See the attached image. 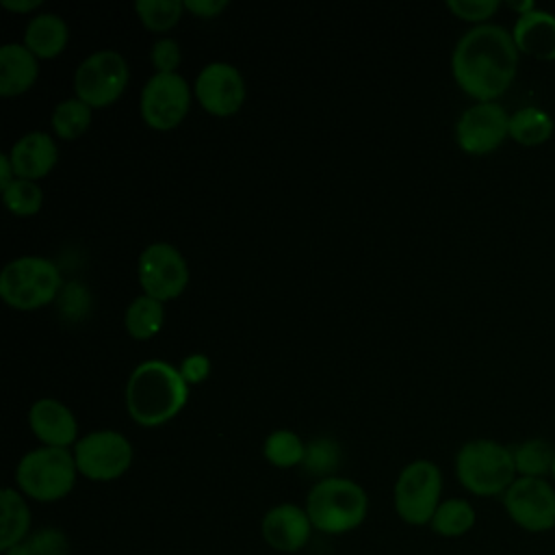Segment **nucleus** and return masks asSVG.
<instances>
[{
  "mask_svg": "<svg viewBox=\"0 0 555 555\" xmlns=\"http://www.w3.org/2000/svg\"><path fill=\"white\" fill-rule=\"evenodd\" d=\"M78 475L91 481H115L132 464L130 440L115 429H95L78 438L72 449Z\"/></svg>",
  "mask_w": 555,
  "mask_h": 555,
  "instance_id": "nucleus-10",
  "label": "nucleus"
},
{
  "mask_svg": "<svg viewBox=\"0 0 555 555\" xmlns=\"http://www.w3.org/2000/svg\"><path fill=\"white\" fill-rule=\"evenodd\" d=\"M514 455V466L518 477H542L548 479L553 457H555V447L546 438H527L518 444L512 447Z\"/></svg>",
  "mask_w": 555,
  "mask_h": 555,
  "instance_id": "nucleus-25",
  "label": "nucleus"
},
{
  "mask_svg": "<svg viewBox=\"0 0 555 555\" xmlns=\"http://www.w3.org/2000/svg\"><path fill=\"white\" fill-rule=\"evenodd\" d=\"M0 4L13 13H30V11L39 9L43 2L41 0H2Z\"/></svg>",
  "mask_w": 555,
  "mask_h": 555,
  "instance_id": "nucleus-36",
  "label": "nucleus"
},
{
  "mask_svg": "<svg viewBox=\"0 0 555 555\" xmlns=\"http://www.w3.org/2000/svg\"><path fill=\"white\" fill-rule=\"evenodd\" d=\"M312 529L306 509L295 503H278L267 509L260 520L262 540L278 553L301 551L308 544Z\"/></svg>",
  "mask_w": 555,
  "mask_h": 555,
  "instance_id": "nucleus-15",
  "label": "nucleus"
},
{
  "mask_svg": "<svg viewBox=\"0 0 555 555\" xmlns=\"http://www.w3.org/2000/svg\"><path fill=\"white\" fill-rule=\"evenodd\" d=\"M91 106L85 104L80 98H65L61 100L50 117L52 130L63 141H76L82 137L91 126Z\"/></svg>",
  "mask_w": 555,
  "mask_h": 555,
  "instance_id": "nucleus-26",
  "label": "nucleus"
},
{
  "mask_svg": "<svg viewBox=\"0 0 555 555\" xmlns=\"http://www.w3.org/2000/svg\"><path fill=\"white\" fill-rule=\"evenodd\" d=\"M69 41L67 22L56 13H37L24 30V46L37 59H56Z\"/></svg>",
  "mask_w": 555,
  "mask_h": 555,
  "instance_id": "nucleus-20",
  "label": "nucleus"
},
{
  "mask_svg": "<svg viewBox=\"0 0 555 555\" xmlns=\"http://www.w3.org/2000/svg\"><path fill=\"white\" fill-rule=\"evenodd\" d=\"M165 323V304L150 297H134L124 312V327L134 340H150L163 330Z\"/></svg>",
  "mask_w": 555,
  "mask_h": 555,
  "instance_id": "nucleus-24",
  "label": "nucleus"
},
{
  "mask_svg": "<svg viewBox=\"0 0 555 555\" xmlns=\"http://www.w3.org/2000/svg\"><path fill=\"white\" fill-rule=\"evenodd\" d=\"M507 518L525 533L555 529V483L542 477H516L501 496Z\"/></svg>",
  "mask_w": 555,
  "mask_h": 555,
  "instance_id": "nucleus-9",
  "label": "nucleus"
},
{
  "mask_svg": "<svg viewBox=\"0 0 555 555\" xmlns=\"http://www.w3.org/2000/svg\"><path fill=\"white\" fill-rule=\"evenodd\" d=\"M442 503V470L431 460H414L405 464L392 488V505L397 516L412 525H429L434 512Z\"/></svg>",
  "mask_w": 555,
  "mask_h": 555,
  "instance_id": "nucleus-7",
  "label": "nucleus"
},
{
  "mask_svg": "<svg viewBox=\"0 0 555 555\" xmlns=\"http://www.w3.org/2000/svg\"><path fill=\"white\" fill-rule=\"evenodd\" d=\"M509 139V113L499 102H475L455 121V141L470 156H486Z\"/></svg>",
  "mask_w": 555,
  "mask_h": 555,
  "instance_id": "nucleus-13",
  "label": "nucleus"
},
{
  "mask_svg": "<svg viewBox=\"0 0 555 555\" xmlns=\"http://www.w3.org/2000/svg\"><path fill=\"white\" fill-rule=\"evenodd\" d=\"M30 507L17 488H2L0 492V551L7 553L30 533Z\"/></svg>",
  "mask_w": 555,
  "mask_h": 555,
  "instance_id": "nucleus-21",
  "label": "nucleus"
},
{
  "mask_svg": "<svg viewBox=\"0 0 555 555\" xmlns=\"http://www.w3.org/2000/svg\"><path fill=\"white\" fill-rule=\"evenodd\" d=\"M134 13L139 15L141 24L147 30L167 33L180 22V17L184 13V2H180V0H137Z\"/></svg>",
  "mask_w": 555,
  "mask_h": 555,
  "instance_id": "nucleus-28",
  "label": "nucleus"
},
{
  "mask_svg": "<svg viewBox=\"0 0 555 555\" xmlns=\"http://www.w3.org/2000/svg\"><path fill=\"white\" fill-rule=\"evenodd\" d=\"M477 525V512L468 499H442L429 520V529L440 538H462Z\"/></svg>",
  "mask_w": 555,
  "mask_h": 555,
  "instance_id": "nucleus-23",
  "label": "nucleus"
},
{
  "mask_svg": "<svg viewBox=\"0 0 555 555\" xmlns=\"http://www.w3.org/2000/svg\"><path fill=\"white\" fill-rule=\"evenodd\" d=\"M126 410L141 427H158L180 414L189 399V384L165 360L137 364L126 382Z\"/></svg>",
  "mask_w": 555,
  "mask_h": 555,
  "instance_id": "nucleus-2",
  "label": "nucleus"
},
{
  "mask_svg": "<svg viewBox=\"0 0 555 555\" xmlns=\"http://www.w3.org/2000/svg\"><path fill=\"white\" fill-rule=\"evenodd\" d=\"M455 477L473 496H503L518 477L512 447L492 438L464 442L455 453Z\"/></svg>",
  "mask_w": 555,
  "mask_h": 555,
  "instance_id": "nucleus-4",
  "label": "nucleus"
},
{
  "mask_svg": "<svg viewBox=\"0 0 555 555\" xmlns=\"http://www.w3.org/2000/svg\"><path fill=\"white\" fill-rule=\"evenodd\" d=\"M555 132L551 113L540 106H520L509 113V139L522 147L544 145Z\"/></svg>",
  "mask_w": 555,
  "mask_h": 555,
  "instance_id": "nucleus-22",
  "label": "nucleus"
},
{
  "mask_svg": "<svg viewBox=\"0 0 555 555\" xmlns=\"http://www.w3.org/2000/svg\"><path fill=\"white\" fill-rule=\"evenodd\" d=\"M520 52L501 24L468 28L451 52L455 85L475 102H496L514 82Z\"/></svg>",
  "mask_w": 555,
  "mask_h": 555,
  "instance_id": "nucleus-1",
  "label": "nucleus"
},
{
  "mask_svg": "<svg viewBox=\"0 0 555 555\" xmlns=\"http://www.w3.org/2000/svg\"><path fill=\"white\" fill-rule=\"evenodd\" d=\"M505 7H507L509 11H514L516 17H518V15H525V13L533 11V9H535V2H533V0H518V2L509 0V2H505Z\"/></svg>",
  "mask_w": 555,
  "mask_h": 555,
  "instance_id": "nucleus-38",
  "label": "nucleus"
},
{
  "mask_svg": "<svg viewBox=\"0 0 555 555\" xmlns=\"http://www.w3.org/2000/svg\"><path fill=\"white\" fill-rule=\"evenodd\" d=\"M512 39L520 54L538 61H555V13L535 7L518 15L512 26Z\"/></svg>",
  "mask_w": 555,
  "mask_h": 555,
  "instance_id": "nucleus-18",
  "label": "nucleus"
},
{
  "mask_svg": "<svg viewBox=\"0 0 555 555\" xmlns=\"http://www.w3.org/2000/svg\"><path fill=\"white\" fill-rule=\"evenodd\" d=\"M76 477L74 453L59 447H37L24 453L15 466L17 490L37 503L65 499L74 490Z\"/></svg>",
  "mask_w": 555,
  "mask_h": 555,
  "instance_id": "nucleus-5",
  "label": "nucleus"
},
{
  "mask_svg": "<svg viewBox=\"0 0 555 555\" xmlns=\"http://www.w3.org/2000/svg\"><path fill=\"white\" fill-rule=\"evenodd\" d=\"M28 427L41 447L69 449L78 442V421L59 399L41 397L28 408Z\"/></svg>",
  "mask_w": 555,
  "mask_h": 555,
  "instance_id": "nucleus-16",
  "label": "nucleus"
},
{
  "mask_svg": "<svg viewBox=\"0 0 555 555\" xmlns=\"http://www.w3.org/2000/svg\"><path fill=\"white\" fill-rule=\"evenodd\" d=\"M457 20L470 22L473 26L488 24L490 17L501 9L499 0H447L444 4Z\"/></svg>",
  "mask_w": 555,
  "mask_h": 555,
  "instance_id": "nucleus-32",
  "label": "nucleus"
},
{
  "mask_svg": "<svg viewBox=\"0 0 555 555\" xmlns=\"http://www.w3.org/2000/svg\"><path fill=\"white\" fill-rule=\"evenodd\" d=\"M191 108V87L184 76L152 74L141 91L139 111L143 121L158 132L178 128Z\"/></svg>",
  "mask_w": 555,
  "mask_h": 555,
  "instance_id": "nucleus-12",
  "label": "nucleus"
},
{
  "mask_svg": "<svg viewBox=\"0 0 555 555\" xmlns=\"http://www.w3.org/2000/svg\"><path fill=\"white\" fill-rule=\"evenodd\" d=\"M4 555H69V538L56 527H41L30 531Z\"/></svg>",
  "mask_w": 555,
  "mask_h": 555,
  "instance_id": "nucleus-29",
  "label": "nucleus"
},
{
  "mask_svg": "<svg viewBox=\"0 0 555 555\" xmlns=\"http://www.w3.org/2000/svg\"><path fill=\"white\" fill-rule=\"evenodd\" d=\"M7 154L11 158L15 178L33 182L46 178L59 160V147L54 139L43 130H30L22 134Z\"/></svg>",
  "mask_w": 555,
  "mask_h": 555,
  "instance_id": "nucleus-17",
  "label": "nucleus"
},
{
  "mask_svg": "<svg viewBox=\"0 0 555 555\" xmlns=\"http://www.w3.org/2000/svg\"><path fill=\"white\" fill-rule=\"evenodd\" d=\"M63 291L61 269L43 256H17L0 273V297L15 310H37L52 304Z\"/></svg>",
  "mask_w": 555,
  "mask_h": 555,
  "instance_id": "nucleus-6",
  "label": "nucleus"
},
{
  "mask_svg": "<svg viewBox=\"0 0 555 555\" xmlns=\"http://www.w3.org/2000/svg\"><path fill=\"white\" fill-rule=\"evenodd\" d=\"M193 95L206 113L230 117L241 111L247 91L241 72L232 63L212 61L199 69L193 82Z\"/></svg>",
  "mask_w": 555,
  "mask_h": 555,
  "instance_id": "nucleus-14",
  "label": "nucleus"
},
{
  "mask_svg": "<svg viewBox=\"0 0 555 555\" xmlns=\"http://www.w3.org/2000/svg\"><path fill=\"white\" fill-rule=\"evenodd\" d=\"M13 180H15V171H13L9 154H0V191L7 189Z\"/></svg>",
  "mask_w": 555,
  "mask_h": 555,
  "instance_id": "nucleus-37",
  "label": "nucleus"
},
{
  "mask_svg": "<svg viewBox=\"0 0 555 555\" xmlns=\"http://www.w3.org/2000/svg\"><path fill=\"white\" fill-rule=\"evenodd\" d=\"M0 193H2V204L7 206V210L11 215H17V217L37 215L41 210V206H43V191L33 180L15 178Z\"/></svg>",
  "mask_w": 555,
  "mask_h": 555,
  "instance_id": "nucleus-30",
  "label": "nucleus"
},
{
  "mask_svg": "<svg viewBox=\"0 0 555 555\" xmlns=\"http://www.w3.org/2000/svg\"><path fill=\"white\" fill-rule=\"evenodd\" d=\"M340 462V447L332 438H314L306 444L304 468L317 477H332Z\"/></svg>",
  "mask_w": 555,
  "mask_h": 555,
  "instance_id": "nucleus-31",
  "label": "nucleus"
},
{
  "mask_svg": "<svg viewBox=\"0 0 555 555\" xmlns=\"http://www.w3.org/2000/svg\"><path fill=\"white\" fill-rule=\"evenodd\" d=\"M548 479L555 483V457H553V466H551V475H548Z\"/></svg>",
  "mask_w": 555,
  "mask_h": 555,
  "instance_id": "nucleus-39",
  "label": "nucleus"
},
{
  "mask_svg": "<svg viewBox=\"0 0 555 555\" xmlns=\"http://www.w3.org/2000/svg\"><path fill=\"white\" fill-rule=\"evenodd\" d=\"M304 509L317 531L325 535H343L364 522L369 514V494L358 481L332 475L312 483Z\"/></svg>",
  "mask_w": 555,
  "mask_h": 555,
  "instance_id": "nucleus-3",
  "label": "nucleus"
},
{
  "mask_svg": "<svg viewBox=\"0 0 555 555\" xmlns=\"http://www.w3.org/2000/svg\"><path fill=\"white\" fill-rule=\"evenodd\" d=\"M150 61H152V67L156 69V74H176V69L182 61L178 41L171 37H163V39L154 41L150 48Z\"/></svg>",
  "mask_w": 555,
  "mask_h": 555,
  "instance_id": "nucleus-33",
  "label": "nucleus"
},
{
  "mask_svg": "<svg viewBox=\"0 0 555 555\" xmlns=\"http://www.w3.org/2000/svg\"><path fill=\"white\" fill-rule=\"evenodd\" d=\"M228 9V0H184V11L199 20H212Z\"/></svg>",
  "mask_w": 555,
  "mask_h": 555,
  "instance_id": "nucleus-35",
  "label": "nucleus"
},
{
  "mask_svg": "<svg viewBox=\"0 0 555 555\" xmlns=\"http://www.w3.org/2000/svg\"><path fill=\"white\" fill-rule=\"evenodd\" d=\"M264 460L275 468L301 466L306 457V444L293 429H275L264 438Z\"/></svg>",
  "mask_w": 555,
  "mask_h": 555,
  "instance_id": "nucleus-27",
  "label": "nucleus"
},
{
  "mask_svg": "<svg viewBox=\"0 0 555 555\" xmlns=\"http://www.w3.org/2000/svg\"><path fill=\"white\" fill-rule=\"evenodd\" d=\"M178 371L189 386L202 384L210 375V358L204 353H191L180 362Z\"/></svg>",
  "mask_w": 555,
  "mask_h": 555,
  "instance_id": "nucleus-34",
  "label": "nucleus"
},
{
  "mask_svg": "<svg viewBox=\"0 0 555 555\" xmlns=\"http://www.w3.org/2000/svg\"><path fill=\"white\" fill-rule=\"evenodd\" d=\"M128 80V61L117 50H95L76 67L74 91L91 108H106L121 98Z\"/></svg>",
  "mask_w": 555,
  "mask_h": 555,
  "instance_id": "nucleus-8",
  "label": "nucleus"
},
{
  "mask_svg": "<svg viewBox=\"0 0 555 555\" xmlns=\"http://www.w3.org/2000/svg\"><path fill=\"white\" fill-rule=\"evenodd\" d=\"M39 76V59L24 43L0 46V95L26 93Z\"/></svg>",
  "mask_w": 555,
  "mask_h": 555,
  "instance_id": "nucleus-19",
  "label": "nucleus"
},
{
  "mask_svg": "<svg viewBox=\"0 0 555 555\" xmlns=\"http://www.w3.org/2000/svg\"><path fill=\"white\" fill-rule=\"evenodd\" d=\"M139 286L143 295L158 301H171L184 293L189 286V264L178 247L158 241L150 243L137 262Z\"/></svg>",
  "mask_w": 555,
  "mask_h": 555,
  "instance_id": "nucleus-11",
  "label": "nucleus"
}]
</instances>
